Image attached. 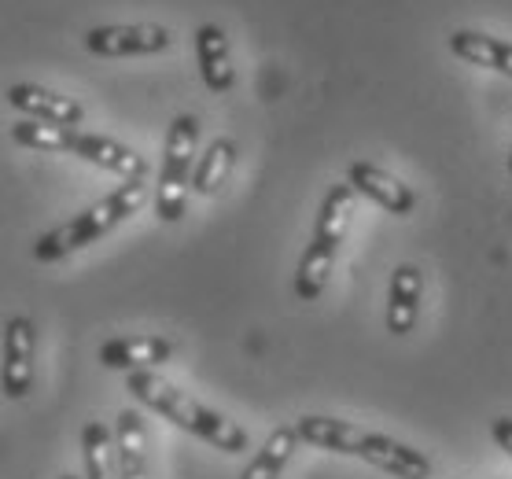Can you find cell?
<instances>
[{
	"label": "cell",
	"mask_w": 512,
	"mask_h": 479,
	"mask_svg": "<svg viewBox=\"0 0 512 479\" xmlns=\"http://www.w3.org/2000/svg\"><path fill=\"white\" fill-rule=\"evenodd\" d=\"M450 52L465 59L472 67H490V71L512 78V41H501L494 34H479V30H454L450 34Z\"/></svg>",
	"instance_id": "9a60e30c"
},
{
	"label": "cell",
	"mask_w": 512,
	"mask_h": 479,
	"mask_svg": "<svg viewBox=\"0 0 512 479\" xmlns=\"http://www.w3.org/2000/svg\"><path fill=\"white\" fill-rule=\"evenodd\" d=\"M174 45V34L166 26L155 23H133V26H93L85 34V48L93 56L104 59H126V56H155Z\"/></svg>",
	"instance_id": "8992f818"
},
{
	"label": "cell",
	"mask_w": 512,
	"mask_h": 479,
	"mask_svg": "<svg viewBox=\"0 0 512 479\" xmlns=\"http://www.w3.org/2000/svg\"><path fill=\"white\" fill-rule=\"evenodd\" d=\"M59 479H78V476H70V472H67V476H59Z\"/></svg>",
	"instance_id": "44dd1931"
},
{
	"label": "cell",
	"mask_w": 512,
	"mask_h": 479,
	"mask_svg": "<svg viewBox=\"0 0 512 479\" xmlns=\"http://www.w3.org/2000/svg\"><path fill=\"white\" fill-rule=\"evenodd\" d=\"M118 479H148V432L137 409H122L115 421Z\"/></svg>",
	"instance_id": "5bb4252c"
},
{
	"label": "cell",
	"mask_w": 512,
	"mask_h": 479,
	"mask_svg": "<svg viewBox=\"0 0 512 479\" xmlns=\"http://www.w3.org/2000/svg\"><path fill=\"white\" fill-rule=\"evenodd\" d=\"M350 214H354V188L332 185L325 203H321V214H317L314 236H310L303 258H299V269H295V295L306 303L321 299V292H325L336 251L350 229Z\"/></svg>",
	"instance_id": "277c9868"
},
{
	"label": "cell",
	"mask_w": 512,
	"mask_h": 479,
	"mask_svg": "<svg viewBox=\"0 0 512 479\" xmlns=\"http://www.w3.org/2000/svg\"><path fill=\"white\" fill-rule=\"evenodd\" d=\"M34 321L30 317H8L4 325V395L23 398L34 384Z\"/></svg>",
	"instance_id": "9c48e42d"
},
{
	"label": "cell",
	"mask_w": 512,
	"mask_h": 479,
	"mask_svg": "<svg viewBox=\"0 0 512 479\" xmlns=\"http://www.w3.org/2000/svg\"><path fill=\"white\" fill-rule=\"evenodd\" d=\"M509 174H512V155H509Z\"/></svg>",
	"instance_id": "7402d4cb"
},
{
	"label": "cell",
	"mask_w": 512,
	"mask_h": 479,
	"mask_svg": "<svg viewBox=\"0 0 512 479\" xmlns=\"http://www.w3.org/2000/svg\"><path fill=\"white\" fill-rule=\"evenodd\" d=\"M126 391L137 398L140 406L155 409L159 417L174 421L177 428L192 432L196 439L210 443L214 450H222V454H240V450H247V432L240 424L222 417V413H214V409H207L203 402H196V398H188L181 387L163 380L155 369L126 373Z\"/></svg>",
	"instance_id": "7a4b0ae2"
},
{
	"label": "cell",
	"mask_w": 512,
	"mask_h": 479,
	"mask_svg": "<svg viewBox=\"0 0 512 479\" xmlns=\"http://www.w3.org/2000/svg\"><path fill=\"white\" fill-rule=\"evenodd\" d=\"M170 354H174V343L163 336H115L100 347V365L137 373V369H155L170 362Z\"/></svg>",
	"instance_id": "8fae6325"
},
{
	"label": "cell",
	"mask_w": 512,
	"mask_h": 479,
	"mask_svg": "<svg viewBox=\"0 0 512 479\" xmlns=\"http://www.w3.org/2000/svg\"><path fill=\"white\" fill-rule=\"evenodd\" d=\"M295 446H299V432H295V428H277V432H269V439L262 443V450L247 461L240 479H280L284 476V468H288L291 454H295Z\"/></svg>",
	"instance_id": "e0dca14e"
},
{
	"label": "cell",
	"mask_w": 512,
	"mask_h": 479,
	"mask_svg": "<svg viewBox=\"0 0 512 479\" xmlns=\"http://www.w3.org/2000/svg\"><path fill=\"white\" fill-rule=\"evenodd\" d=\"M82 457H85V479H118L115 428H107L100 421H85Z\"/></svg>",
	"instance_id": "2e32d148"
},
{
	"label": "cell",
	"mask_w": 512,
	"mask_h": 479,
	"mask_svg": "<svg viewBox=\"0 0 512 479\" xmlns=\"http://www.w3.org/2000/svg\"><path fill=\"white\" fill-rule=\"evenodd\" d=\"M70 137L74 126H56V122H41V118H26L12 126V141L37 152H70Z\"/></svg>",
	"instance_id": "d6986e66"
},
{
	"label": "cell",
	"mask_w": 512,
	"mask_h": 479,
	"mask_svg": "<svg viewBox=\"0 0 512 479\" xmlns=\"http://www.w3.org/2000/svg\"><path fill=\"white\" fill-rule=\"evenodd\" d=\"M490 435H494V443L512 457V417H494V421H490Z\"/></svg>",
	"instance_id": "ffe728a7"
},
{
	"label": "cell",
	"mask_w": 512,
	"mask_h": 479,
	"mask_svg": "<svg viewBox=\"0 0 512 479\" xmlns=\"http://www.w3.org/2000/svg\"><path fill=\"white\" fill-rule=\"evenodd\" d=\"M70 155H82L85 163L100 166V170H111V174L126 177V181H144V177H148V159H144V155H137L133 148H126V144L111 141V137H100V133L74 129Z\"/></svg>",
	"instance_id": "30bf717a"
},
{
	"label": "cell",
	"mask_w": 512,
	"mask_h": 479,
	"mask_svg": "<svg viewBox=\"0 0 512 479\" xmlns=\"http://www.w3.org/2000/svg\"><path fill=\"white\" fill-rule=\"evenodd\" d=\"M295 432H299L303 443L332 450V454L361 457V461L376 465L380 472H391L395 479H431L428 457L420 454V450H413L409 443L391 439V435L365 432V428H354V424L336 421V417H317V413L299 417Z\"/></svg>",
	"instance_id": "6da1fadb"
},
{
	"label": "cell",
	"mask_w": 512,
	"mask_h": 479,
	"mask_svg": "<svg viewBox=\"0 0 512 479\" xmlns=\"http://www.w3.org/2000/svg\"><path fill=\"white\" fill-rule=\"evenodd\" d=\"M420 292H424V273L413 262H402L387 284V332L395 336L413 332L420 317Z\"/></svg>",
	"instance_id": "7c38bea8"
},
{
	"label": "cell",
	"mask_w": 512,
	"mask_h": 479,
	"mask_svg": "<svg viewBox=\"0 0 512 479\" xmlns=\"http://www.w3.org/2000/svg\"><path fill=\"white\" fill-rule=\"evenodd\" d=\"M347 185L354 188V192H361L365 199H373L376 207H384L387 214H395V218H406V214H413V207H417V192H413L406 181H398L395 174L380 170L376 163H361V159L350 163Z\"/></svg>",
	"instance_id": "52a82bcc"
},
{
	"label": "cell",
	"mask_w": 512,
	"mask_h": 479,
	"mask_svg": "<svg viewBox=\"0 0 512 479\" xmlns=\"http://www.w3.org/2000/svg\"><path fill=\"white\" fill-rule=\"evenodd\" d=\"M8 104L15 111H23L30 118H41V122H56V126H74L82 129L85 122V107L74 100V96H63L56 89H45V85H34V82H19V85H8Z\"/></svg>",
	"instance_id": "ba28073f"
},
{
	"label": "cell",
	"mask_w": 512,
	"mask_h": 479,
	"mask_svg": "<svg viewBox=\"0 0 512 479\" xmlns=\"http://www.w3.org/2000/svg\"><path fill=\"white\" fill-rule=\"evenodd\" d=\"M196 144H199V122L196 115H177L170 122L163 148V170H159V192H155V214L159 222L174 225L181 222L188 203V185L196 174Z\"/></svg>",
	"instance_id": "5b68a950"
},
{
	"label": "cell",
	"mask_w": 512,
	"mask_h": 479,
	"mask_svg": "<svg viewBox=\"0 0 512 479\" xmlns=\"http://www.w3.org/2000/svg\"><path fill=\"white\" fill-rule=\"evenodd\" d=\"M196 59L203 85L210 93H229L236 85L233 56H229V37L218 23H203L196 30Z\"/></svg>",
	"instance_id": "4fadbf2b"
},
{
	"label": "cell",
	"mask_w": 512,
	"mask_h": 479,
	"mask_svg": "<svg viewBox=\"0 0 512 479\" xmlns=\"http://www.w3.org/2000/svg\"><path fill=\"white\" fill-rule=\"evenodd\" d=\"M236 166V144L229 137H218V141L207 144V152L199 155L196 163V174H192V188H196L199 196H214L218 188L229 181Z\"/></svg>",
	"instance_id": "ac0fdd59"
},
{
	"label": "cell",
	"mask_w": 512,
	"mask_h": 479,
	"mask_svg": "<svg viewBox=\"0 0 512 479\" xmlns=\"http://www.w3.org/2000/svg\"><path fill=\"white\" fill-rule=\"evenodd\" d=\"M144 196H148V185H144V181H126V185H118L111 196L93 203L89 211L74 214L70 222L56 225L52 233L37 236L34 258L37 262H59V258H67V255H74V251H82V247L96 244L100 236L115 233L126 218H133V214L140 211Z\"/></svg>",
	"instance_id": "3957f363"
}]
</instances>
